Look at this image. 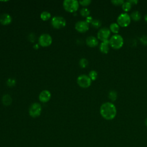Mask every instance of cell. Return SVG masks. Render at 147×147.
<instances>
[{"instance_id":"cell-1","label":"cell","mask_w":147,"mask_h":147,"mask_svg":"<svg viewBox=\"0 0 147 147\" xmlns=\"http://www.w3.org/2000/svg\"><path fill=\"white\" fill-rule=\"evenodd\" d=\"M100 114L106 120L114 119L117 114V109L115 105L111 102L103 103L100 107Z\"/></svg>"},{"instance_id":"cell-2","label":"cell","mask_w":147,"mask_h":147,"mask_svg":"<svg viewBox=\"0 0 147 147\" xmlns=\"http://www.w3.org/2000/svg\"><path fill=\"white\" fill-rule=\"evenodd\" d=\"M110 45L115 49H120L123 44V39L119 34H115L109 40Z\"/></svg>"},{"instance_id":"cell-3","label":"cell","mask_w":147,"mask_h":147,"mask_svg":"<svg viewBox=\"0 0 147 147\" xmlns=\"http://www.w3.org/2000/svg\"><path fill=\"white\" fill-rule=\"evenodd\" d=\"M79 2L76 0H65L63 2L64 9L68 12L74 13L79 8Z\"/></svg>"},{"instance_id":"cell-4","label":"cell","mask_w":147,"mask_h":147,"mask_svg":"<svg viewBox=\"0 0 147 147\" xmlns=\"http://www.w3.org/2000/svg\"><path fill=\"white\" fill-rule=\"evenodd\" d=\"M51 24L55 29H61L66 25V21L63 17L55 16L52 18Z\"/></svg>"},{"instance_id":"cell-5","label":"cell","mask_w":147,"mask_h":147,"mask_svg":"<svg viewBox=\"0 0 147 147\" xmlns=\"http://www.w3.org/2000/svg\"><path fill=\"white\" fill-rule=\"evenodd\" d=\"M77 83L80 87L86 88L90 86L91 84V80L88 76L81 75L78 76L77 79Z\"/></svg>"},{"instance_id":"cell-6","label":"cell","mask_w":147,"mask_h":147,"mask_svg":"<svg viewBox=\"0 0 147 147\" xmlns=\"http://www.w3.org/2000/svg\"><path fill=\"white\" fill-rule=\"evenodd\" d=\"M131 21L130 16L127 13H122L117 18V23L121 27L128 26Z\"/></svg>"},{"instance_id":"cell-7","label":"cell","mask_w":147,"mask_h":147,"mask_svg":"<svg viewBox=\"0 0 147 147\" xmlns=\"http://www.w3.org/2000/svg\"><path fill=\"white\" fill-rule=\"evenodd\" d=\"M41 110L42 108L40 104L38 103H34L29 107V114L32 117L36 118L40 115Z\"/></svg>"},{"instance_id":"cell-8","label":"cell","mask_w":147,"mask_h":147,"mask_svg":"<svg viewBox=\"0 0 147 147\" xmlns=\"http://www.w3.org/2000/svg\"><path fill=\"white\" fill-rule=\"evenodd\" d=\"M38 42L40 46L42 47H47L49 46L52 42L51 36L48 34H42L38 38Z\"/></svg>"},{"instance_id":"cell-9","label":"cell","mask_w":147,"mask_h":147,"mask_svg":"<svg viewBox=\"0 0 147 147\" xmlns=\"http://www.w3.org/2000/svg\"><path fill=\"white\" fill-rule=\"evenodd\" d=\"M110 29H109L106 28H103L100 29L98 31V34H97V37H98V39L103 41L108 40L109 37H110Z\"/></svg>"},{"instance_id":"cell-10","label":"cell","mask_w":147,"mask_h":147,"mask_svg":"<svg viewBox=\"0 0 147 147\" xmlns=\"http://www.w3.org/2000/svg\"><path fill=\"white\" fill-rule=\"evenodd\" d=\"M75 28L78 32L84 33L88 30L89 25L86 21H79L76 23Z\"/></svg>"},{"instance_id":"cell-11","label":"cell","mask_w":147,"mask_h":147,"mask_svg":"<svg viewBox=\"0 0 147 147\" xmlns=\"http://www.w3.org/2000/svg\"><path fill=\"white\" fill-rule=\"evenodd\" d=\"M51 94L50 92L48 90H45L40 92V94H39L38 98L41 102L46 103L49 100V99H51Z\"/></svg>"},{"instance_id":"cell-12","label":"cell","mask_w":147,"mask_h":147,"mask_svg":"<svg viewBox=\"0 0 147 147\" xmlns=\"http://www.w3.org/2000/svg\"><path fill=\"white\" fill-rule=\"evenodd\" d=\"M12 21L11 16L6 13H4L0 16V23L2 25H6L11 23Z\"/></svg>"},{"instance_id":"cell-13","label":"cell","mask_w":147,"mask_h":147,"mask_svg":"<svg viewBox=\"0 0 147 147\" xmlns=\"http://www.w3.org/2000/svg\"><path fill=\"white\" fill-rule=\"evenodd\" d=\"M109 45L110 43L109 40L102 41L99 46L100 51L103 53H107L109 51Z\"/></svg>"},{"instance_id":"cell-14","label":"cell","mask_w":147,"mask_h":147,"mask_svg":"<svg viewBox=\"0 0 147 147\" xmlns=\"http://www.w3.org/2000/svg\"><path fill=\"white\" fill-rule=\"evenodd\" d=\"M87 45L90 47H95L98 44V41L96 38L94 36H89L86 40Z\"/></svg>"},{"instance_id":"cell-15","label":"cell","mask_w":147,"mask_h":147,"mask_svg":"<svg viewBox=\"0 0 147 147\" xmlns=\"http://www.w3.org/2000/svg\"><path fill=\"white\" fill-rule=\"evenodd\" d=\"M2 102L5 106H9L12 102V98L9 94H5L2 96Z\"/></svg>"},{"instance_id":"cell-16","label":"cell","mask_w":147,"mask_h":147,"mask_svg":"<svg viewBox=\"0 0 147 147\" xmlns=\"http://www.w3.org/2000/svg\"><path fill=\"white\" fill-rule=\"evenodd\" d=\"M130 18L133 20H134L135 21H139L141 19V15L140 13L138 11H134L131 14Z\"/></svg>"},{"instance_id":"cell-17","label":"cell","mask_w":147,"mask_h":147,"mask_svg":"<svg viewBox=\"0 0 147 147\" xmlns=\"http://www.w3.org/2000/svg\"><path fill=\"white\" fill-rule=\"evenodd\" d=\"M110 30L114 33H118L119 30V26L117 23H112L110 25Z\"/></svg>"},{"instance_id":"cell-18","label":"cell","mask_w":147,"mask_h":147,"mask_svg":"<svg viewBox=\"0 0 147 147\" xmlns=\"http://www.w3.org/2000/svg\"><path fill=\"white\" fill-rule=\"evenodd\" d=\"M108 96L109 99H110L111 101H115L117 98V93L114 90H111L109 92Z\"/></svg>"},{"instance_id":"cell-19","label":"cell","mask_w":147,"mask_h":147,"mask_svg":"<svg viewBox=\"0 0 147 147\" xmlns=\"http://www.w3.org/2000/svg\"><path fill=\"white\" fill-rule=\"evenodd\" d=\"M51 16L50 13L46 11H42L40 15V17H41V20L43 21L48 20L51 18Z\"/></svg>"},{"instance_id":"cell-20","label":"cell","mask_w":147,"mask_h":147,"mask_svg":"<svg viewBox=\"0 0 147 147\" xmlns=\"http://www.w3.org/2000/svg\"><path fill=\"white\" fill-rule=\"evenodd\" d=\"M131 4L128 2L127 1L126 2H125L123 5H122V9L125 11H128L130 10V9L131 8Z\"/></svg>"},{"instance_id":"cell-21","label":"cell","mask_w":147,"mask_h":147,"mask_svg":"<svg viewBox=\"0 0 147 147\" xmlns=\"http://www.w3.org/2000/svg\"><path fill=\"white\" fill-rule=\"evenodd\" d=\"M80 13L82 16L84 17H87L90 14V11L87 8H83L80 10Z\"/></svg>"},{"instance_id":"cell-22","label":"cell","mask_w":147,"mask_h":147,"mask_svg":"<svg viewBox=\"0 0 147 147\" xmlns=\"http://www.w3.org/2000/svg\"><path fill=\"white\" fill-rule=\"evenodd\" d=\"M88 63V62L87 60L85 58H82L79 61V65L83 68H86L87 66Z\"/></svg>"},{"instance_id":"cell-23","label":"cell","mask_w":147,"mask_h":147,"mask_svg":"<svg viewBox=\"0 0 147 147\" xmlns=\"http://www.w3.org/2000/svg\"><path fill=\"white\" fill-rule=\"evenodd\" d=\"M97 76H98V74L97 72L95 71H91L90 72H89V77L91 79V80H96V78H97Z\"/></svg>"},{"instance_id":"cell-24","label":"cell","mask_w":147,"mask_h":147,"mask_svg":"<svg viewBox=\"0 0 147 147\" xmlns=\"http://www.w3.org/2000/svg\"><path fill=\"white\" fill-rule=\"evenodd\" d=\"M91 24L95 28H98L101 26V22L98 20H93Z\"/></svg>"},{"instance_id":"cell-25","label":"cell","mask_w":147,"mask_h":147,"mask_svg":"<svg viewBox=\"0 0 147 147\" xmlns=\"http://www.w3.org/2000/svg\"><path fill=\"white\" fill-rule=\"evenodd\" d=\"M111 3L116 6H119L122 5L123 3L125 2L123 0H113L111 1Z\"/></svg>"},{"instance_id":"cell-26","label":"cell","mask_w":147,"mask_h":147,"mask_svg":"<svg viewBox=\"0 0 147 147\" xmlns=\"http://www.w3.org/2000/svg\"><path fill=\"white\" fill-rule=\"evenodd\" d=\"M91 1L90 0H83V1H80L79 2V3L82 5V6H87L88 5H89L91 3Z\"/></svg>"},{"instance_id":"cell-27","label":"cell","mask_w":147,"mask_h":147,"mask_svg":"<svg viewBox=\"0 0 147 147\" xmlns=\"http://www.w3.org/2000/svg\"><path fill=\"white\" fill-rule=\"evenodd\" d=\"M140 41L143 45H147V36L144 35L141 36L140 38Z\"/></svg>"},{"instance_id":"cell-28","label":"cell","mask_w":147,"mask_h":147,"mask_svg":"<svg viewBox=\"0 0 147 147\" xmlns=\"http://www.w3.org/2000/svg\"><path fill=\"white\" fill-rule=\"evenodd\" d=\"M15 80L14 79H9L7 81V84L11 87V86H13L14 84H15Z\"/></svg>"},{"instance_id":"cell-29","label":"cell","mask_w":147,"mask_h":147,"mask_svg":"<svg viewBox=\"0 0 147 147\" xmlns=\"http://www.w3.org/2000/svg\"><path fill=\"white\" fill-rule=\"evenodd\" d=\"M92 20H93V19H92V17H91V16H88V17H87L86 18V22L89 24L90 23H91V22H92Z\"/></svg>"},{"instance_id":"cell-30","label":"cell","mask_w":147,"mask_h":147,"mask_svg":"<svg viewBox=\"0 0 147 147\" xmlns=\"http://www.w3.org/2000/svg\"><path fill=\"white\" fill-rule=\"evenodd\" d=\"M128 2H129L131 5H136L138 3V1L137 0H130V1H127Z\"/></svg>"},{"instance_id":"cell-31","label":"cell","mask_w":147,"mask_h":147,"mask_svg":"<svg viewBox=\"0 0 147 147\" xmlns=\"http://www.w3.org/2000/svg\"><path fill=\"white\" fill-rule=\"evenodd\" d=\"M38 44H36L35 45H34V49H38Z\"/></svg>"},{"instance_id":"cell-32","label":"cell","mask_w":147,"mask_h":147,"mask_svg":"<svg viewBox=\"0 0 147 147\" xmlns=\"http://www.w3.org/2000/svg\"><path fill=\"white\" fill-rule=\"evenodd\" d=\"M144 19H145V21L147 22V14L145 16V17H144Z\"/></svg>"},{"instance_id":"cell-33","label":"cell","mask_w":147,"mask_h":147,"mask_svg":"<svg viewBox=\"0 0 147 147\" xmlns=\"http://www.w3.org/2000/svg\"><path fill=\"white\" fill-rule=\"evenodd\" d=\"M145 125L147 126V118H146V119H145Z\"/></svg>"}]
</instances>
